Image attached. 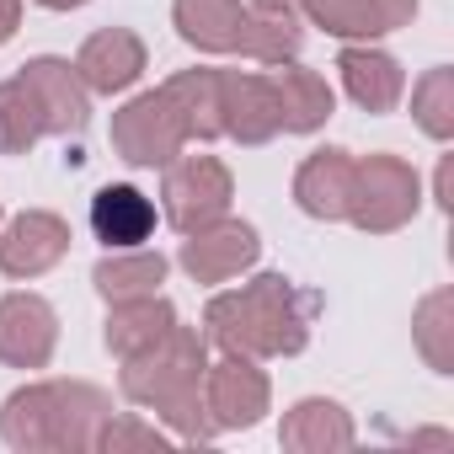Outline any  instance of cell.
I'll return each instance as SVG.
<instances>
[{
    "label": "cell",
    "instance_id": "14",
    "mask_svg": "<svg viewBox=\"0 0 454 454\" xmlns=\"http://www.w3.org/2000/svg\"><path fill=\"white\" fill-rule=\"evenodd\" d=\"M75 75L86 81L91 97H118V91H129V86L145 75V43H139V33H129V27H102V33H91V38L81 43V54H75Z\"/></svg>",
    "mask_w": 454,
    "mask_h": 454
},
{
    "label": "cell",
    "instance_id": "2",
    "mask_svg": "<svg viewBox=\"0 0 454 454\" xmlns=\"http://www.w3.org/2000/svg\"><path fill=\"white\" fill-rule=\"evenodd\" d=\"M123 374V395L145 411H155V422L182 438V443H203L214 438V422L203 411V369H208V337L198 326H171L160 342H150L134 358H118Z\"/></svg>",
    "mask_w": 454,
    "mask_h": 454
},
{
    "label": "cell",
    "instance_id": "7",
    "mask_svg": "<svg viewBox=\"0 0 454 454\" xmlns=\"http://www.w3.org/2000/svg\"><path fill=\"white\" fill-rule=\"evenodd\" d=\"M113 150L129 160V166H171L182 150H187V129L171 107V97L155 86V91H139L129 97L118 113H113Z\"/></svg>",
    "mask_w": 454,
    "mask_h": 454
},
{
    "label": "cell",
    "instance_id": "4",
    "mask_svg": "<svg viewBox=\"0 0 454 454\" xmlns=\"http://www.w3.org/2000/svg\"><path fill=\"white\" fill-rule=\"evenodd\" d=\"M171 22L198 54H241L257 65H284L305 43L300 17L252 12L247 0H171Z\"/></svg>",
    "mask_w": 454,
    "mask_h": 454
},
{
    "label": "cell",
    "instance_id": "6",
    "mask_svg": "<svg viewBox=\"0 0 454 454\" xmlns=\"http://www.w3.org/2000/svg\"><path fill=\"white\" fill-rule=\"evenodd\" d=\"M422 208V176L401 160V155H369L358 160L353 176V208L348 219L369 236H390L401 224H411Z\"/></svg>",
    "mask_w": 454,
    "mask_h": 454
},
{
    "label": "cell",
    "instance_id": "16",
    "mask_svg": "<svg viewBox=\"0 0 454 454\" xmlns=\"http://www.w3.org/2000/svg\"><path fill=\"white\" fill-rule=\"evenodd\" d=\"M353 176H358V160L337 145L326 150H310L294 171V203L310 214V219H348L353 208Z\"/></svg>",
    "mask_w": 454,
    "mask_h": 454
},
{
    "label": "cell",
    "instance_id": "17",
    "mask_svg": "<svg viewBox=\"0 0 454 454\" xmlns=\"http://www.w3.org/2000/svg\"><path fill=\"white\" fill-rule=\"evenodd\" d=\"M91 236L107 247V252H129V247H145L155 236V203L129 187V182H107L97 187L91 198Z\"/></svg>",
    "mask_w": 454,
    "mask_h": 454
},
{
    "label": "cell",
    "instance_id": "9",
    "mask_svg": "<svg viewBox=\"0 0 454 454\" xmlns=\"http://www.w3.org/2000/svg\"><path fill=\"white\" fill-rule=\"evenodd\" d=\"M257 257H262V236L252 231L247 219H231V214L214 219V224H203V231H192L182 241V252H176V262H182V273L192 284H231Z\"/></svg>",
    "mask_w": 454,
    "mask_h": 454
},
{
    "label": "cell",
    "instance_id": "26",
    "mask_svg": "<svg viewBox=\"0 0 454 454\" xmlns=\"http://www.w3.org/2000/svg\"><path fill=\"white\" fill-rule=\"evenodd\" d=\"M411 118L427 139H454V70L433 65L417 86H411Z\"/></svg>",
    "mask_w": 454,
    "mask_h": 454
},
{
    "label": "cell",
    "instance_id": "23",
    "mask_svg": "<svg viewBox=\"0 0 454 454\" xmlns=\"http://www.w3.org/2000/svg\"><path fill=\"white\" fill-rule=\"evenodd\" d=\"M166 257L160 252H145V247H129V252H107L97 268H91V284L102 300H134V294H155L166 284Z\"/></svg>",
    "mask_w": 454,
    "mask_h": 454
},
{
    "label": "cell",
    "instance_id": "5",
    "mask_svg": "<svg viewBox=\"0 0 454 454\" xmlns=\"http://www.w3.org/2000/svg\"><path fill=\"white\" fill-rule=\"evenodd\" d=\"M231 198H236V176L219 155H176L166 166V182H160V214L176 236H192L203 224L231 214Z\"/></svg>",
    "mask_w": 454,
    "mask_h": 454
},
{
    "label": "cell",
    "instance_id": "24",
    "mask_svg": "<svg viewBox=\"0 0 454 454\" xmlns=\"http://www.w3.org/2000/svg\"><path fill=\"white\" fill-rule=\"evenodd\" d=\"M38 139H49V113L38 91L22 75L0 81V155H27Z\"/></svg>",
    "mask_w": 454,
    "mask_h": 454
},
{
    "label": "cell",
    "instance_id": "30",
    "mask_svg": "<svg viewBox=\"0 0 454 454\" xmlns=\"http://www.w3.org/2000/svg\"><path fill=\"white\" fill-rule=\"evenodd\" d=\"M38 6H49V12H75V6H86V0H38Z\"/></svg>",
    "mask_w": 454,
    "mask_h": 454
},
{
    "label": "cell",
    "instance_id": "28",
    "mask_svg": "<svg viewBox=\"0 0 454 454\" xmlns=\"http://www.w3.org/2000/svg\"><path fill=\"white\" fill-rule=\"evenodd\" d=\"M22 27V0H0V43H12Z\"/></svg>",
    "mask_w": 454,
    "mask_h": 454
},
{
    "label": "cell",
    "instance_id": "29",
    "mask_svg": "<svg viewBox=\"0 0 454 454\" xmlns=\"http://www.w3.org/2000/svg\"><path fill=\"white\" fill-rule=\"evenodd\" d=\"M252 12H278V17H300V6L305 0H247Z\"/></svg>",
    "mask_w": 454,
    "mask_h": 454
},
{
    "label": "cell",
    "instance_id": "22",
    "mask_svg": "<svg viewBox=\"0 0 454 454\" xmlns=\"http://www.w3.org/2000/svg\"><path fill=\"white\" fill-rule=\"evenodd\" d=\"M187 129V139H224V97H219V70H176L160 86Z\"/></svg>",
    "mask_w": 454,
    "mask_h": 454
},
{
    "label": "cell",
    "instance_id": "19",
    "mask_svg": "<svg viewBox=\"0 0 454 454\" xmlns=\"http://www.w3.org/2000/svg\"><path fill=\"white\" fill-rule=\"evenodd\" d=\"M176 326V310L171 300L155 289V294H134V300H107V321H102V342L113 358H134L145 353L150 342H160L166 332Z\"/></svg>",
    "mask_w": 454,
    "mask_h": 454
},
{
    "label": "cell",
    "instance_id": "10",
    "mask_svg": "<svg viewBox=\"0 0 454 454\" xmlns=\"http://www.w3.org/2000/svg\"><path fill=\"white\" fill-rule=\"evenodd\" d=\"M59 348V316L43 294H0V364L12 369H49Z\"/></svg>",
    "mask_w": 454,
    "mask_h": 454
},
{
    "label": "cell",
    "instance_id": "13",
    "mask_svg": "<svg viewBox=\"0 0 454 454\" xmlns=\"http://www.w3.org/2000/svg\"><path fill=\"white\" fill-rule=\"evenodd\" d=\"M310 27L342 38V43H374L395 27H411L417 0H305L300 6Z\"/></svg>",
    "mask_w": 454,
    "mask_h": 454
},
{
    "label": "cell",
    "instance_id": "8",
    "mask_svg": "<svg viewBox=\"0 0 454 454\" xmlns=\"http://www.w3.org/2000/svg\"><path fill=\"white\" fill-rule=\"evenodd\" d=\"M273 406V385L268 374L257 369V358H241V353H224L219 364L203 369V411L214 422V433H241V427H257Z\"/></svg>",
    "mask_w": 454,
    "mask_h": 454
},
{
    "label": "cell",
    "instance_id": "18",
    "mask_svg": "<svg viewBox=\"0 0 454 454\" xmlns=\"http://www.w3.org/2000/svg\"><path fill=\"white\" fill-rule=\"evenodd\" d=\"M337 70H342V91L364 107V113H390L406 91V70L395 54L374 49V43H348L337 54Z\"/></svg>",
    "mask_w": 454,
    "mask_h": 454
},
{
    "label": "cell",
    "instance_id": "25",
    "mask_svg": "<svg viewBox=\"0 0 454 454\" xmlns=\"http://www.w3.org/2000/svg\"><path fill=\"white\" fill-rule=\"evenodd\" d=\"M411 342L433 374H454V294L433 289L411 316Z\"/></svg>",
    "mask_w": 454,
    "mask_h": 454
},
{
    "label": "cell",
    "instance_id": "21",
    "mask_svg": "<svg viewBox=\"0 0 454 454\" xmlns=\"http://www.w3.org/2000/svg\"><path fill=\"white\" fill-rule=\"evenodd\" d=\"M278 438H284V449H294V454H332V449H353L358 427H353V417H348L337 401L305 395V401H294V406L284 411Z\"/></svg>",
    "mask_w": 454,
    "mask_h": 454
},
{
    "label": "cell",
    "instance_id": "27",
    "mask_svg": "<svg viewBox=\"0 0 454 454\" xmlns=\"http://www.w3.org/2000/svg\"><path fill=\"white\" fill-rule=\"evenodd\" d=\"M166 443H176L160 422H145V417H134V411H113L107 422H102V433H97V449L102 454H123V449H166Z\"/></svg>",
    "mask_w": 454,
    "mask_h": 454
},
{
    "label": "cell",
    "instance_id": "20",
    "mask_svg": "<svg viewBox=\"0 0 454 454\" xmlns=\"http://www.w3.org/2000/svg\"><path fill=\"white\" fill-rule=\"evenodd\" d=\"M273 91H278V129L284 134H316L332 118V107H337L326 75L305 70L300 59L273 65Z\"/></svg>",
    "mask_w": 454,
    "mask_h": 454
},
{
    "label": "cell",
    "instance_id": "12",
    "mask_svg": "<svg viewBox=\"0 0 454 454\" xmlns=\"http://www.w3.org/2000/svg\"><path fill=\"white\" fill-rule=\"evenodd\" d=\"M219 97H224V139L236 145H268L278 129V91L273 75L262 70H219Z\"/></svg>",
    "mask_w": 454,
    "mask_h": 454
},
{
    "label": "cell",
    "instance_id": "15",
    "mask_svg": "<svg viewBox=\"0 0 454 454\" xmlns=\"http://www.w3.org/2000/svg\"><path fill=\"white\" fill-rule=\"evenodd\" d=\"M17 75L38 91V102H43V113H49V134H54V139H70V134H81V129H86V118H91V91H86V81L75 75V65H70V59L38 54V59H27Z\"/></svg>",
    "mask_w": 454,
    "mask_h": 454
},
{
    "label": "cell",
    "instance_id": "31",
    "mask_svg": "<svg viewBox=\"0 0 454 454\" xmlns=\"http://www.w3.org/2000/svg\"><path fill=\"white\" fill-rule=\"evenodd\" d=\"M0 219H6V208H0Z\"/></svg>",
    "mask_w": 454,
    "mask_h": 454
},
{
    "label": "cell",
    "instance_id": "3",
    "mask_svg": "<svg viewBox=\"0 0 454 454\" xmlns=\"http://www.w3.org/2000/svg\"><path fill=\"white\" fill-rule=\"evenodd\" d=\"M113 401L86 380H38L6 395L0 438L17 454H91Z\"/></svg>",
    "mask_w": 454,
    "mask_h": 454
},
{
    "label": "cell",
    "instance_id": "1",
    "mask_svg": "<svg viewBox=\"0 0 454 454\" xmlns=\"http://www.w3.org/2000/svg\"><path fill=\"white\" fill-rule=\"evenodd\" d=\"M321 300L305 294L294 278L284 273H257L241 289H224L208 300L203 310V337L219 353H241V358H294L310 342V321H316Z\"/></svg>",
    "mask_w": 454,
    "mask_h": 454
},
{
    "label": "cell",
    "instance_id": "11",
    "mask_svg": "<svg viewBox=\"0 0 454 454\" xmlns=\"http://www.w3.org/2000/svg\"><path fill=\"white\" fill-rule=\"evenodd\" d=\"M70 252V224L49 208H27L0 224V273L6 278H43Z\"/></svg>",
    "mask_w": 454,
    "mask_h": 454
}]
</instances>
